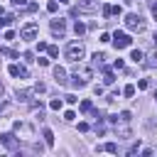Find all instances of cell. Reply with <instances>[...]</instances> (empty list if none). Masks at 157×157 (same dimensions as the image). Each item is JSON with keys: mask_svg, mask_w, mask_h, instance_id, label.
Instances as JSON below:
<instances>
[{"mask_svg": "<svg viewBox=\"0 0 157 157\" xmlns=\"http://www.w3.org/2000/svg\"><path fill=\"white\" fill-rule=\"evenodd\" d=\"M64 54H66V59H69V61H74V64H76L78 59H83V44H81V42H69Z\"/></svg>", "mask_w": 157, "mask_h": 157, "instance_id": "1", "label": "cell"}, {"mask_svg": "<svg viewBox=\"0 0 157 157\" xmlns=\"http://www.w3.org/2000/svg\"><path fill=\"white\" fill-rule=\"evenodd\" d=\"M125 27L132 29V32H142L145 29V20L140 15H135V12H130V15H125Z\"/></svg>", "mask_w": 157, "mask_h": 157, "instance_id": "2", "label": "cell"}, {"mask_svg": "<svg viewBox=\"0 0 157 157\" xmlns=\"http://www.w3.org/2000/svg\"><path fill=\"white\" fill-rule=\"evenodd\" d=\"M37 34H39V25H37V22H27V25L20 29V39H25V42L37 39Z\"/></svg>", "mask_w": 157, "mask_h": 157, "instance_id": "3", "label": "cell"}, {"mask_svg": "<svg viewBox=\"0 0 157 157\" xmlns=\"http://www.w3.org/2000/svg\"><path fill=\"white\" fill-rule=\"evenodd\" d=\"M74 76H76L78 81H83V83H88V81L93 78V69H91V66H83V64H78V61H76V69H74Z\"/></svg>", "mask_w": 157, "mask_h": 157, "instance_id": "4", "label": "cell"}, {"mask_svg": "<svg viewBox=\"0 0 157 157\" xmlns=\"http://www.w3.org/2000/svg\"><path fill=\"white\" fill-rule=\"evenodd\" d=\"M113 44H115V49H125V47L132 44V39H130V34H125V32H115V34H113Z\"/></svg>", "mask_w": 157, "mask_h": 157, "instance_id": "5", "label": "cell"}, {"mask_svg": "<svg viewBox=\"0 0 157 157\" xmlns=\"http://www.w3.org/2000/svg\"><path fill=\"white\" fill-rule=\"evenodd\" d=\"M78 12H96L98 10V0H78Z\"/></svg>", "mask_w": 157, "mask_h": 157, "instance_id": "6", "label": "cell"}, {"mask_svg": "<svg viewBox=\"0 0 157 157\" xmlns=\"http://www.w3.org/2000/svg\"><path fill=\"white\" fill-rule=\"evenodd\" d=\"M52 32L59 34V37H64V32H66V20H61V17L52 20Z\"/></svg>", "mask_w": 157, "mask_h": 157, "instance_id": "7", "label": "cell"}, {"mask_svg": "<svg viewBox=\"0 0 157 157\" xmlns=\"http://www.w3.org/2000/svg\"><path fill=\"white\" fill-rule=\"evenodd\" d=\"M0 142H2L7 150H17V140H15V135H12V132H5V135H0Z\"/></svg>", "mask_w": 157, "mask_h": 157, "instance_id": "8", "label": "cell"}, {"mask_svg": "<svg viewBox=\"0 0 157 157\" xmlns=\"http://www.w3.org/2000/svg\"><path fill=\"white\" fill-rule=\"evenodd\" d=\"M7 71H10V76H15V78H17V76H20V78H27V69H25V66L10 64V69H7Z\"/></svg>", "mask_w": 157, "mask_h": 157, "instance_id": "9", "label": "cell"}, {"mask_svg": "<svg viewBox=\"0 0 157 157\" xmlns=\"http://www.w3.org/2000/svg\"><path fill=\"white\" fill-rule=\"evenodd\" d=\"M54 78H56L59 86H64V83H66V71H64L61 66H54Z\"/></svg>", "mask_w": 157, "mask_h": 157, "instance_id": "10", "label": "cell"}, {"mask_svg": "<svg viewBox=\"0 0 157 157\" xmlns=\"http://www.w3.org/2000/svg\"><path fill=\"white\" fill-rule=\"evenodd\" d=\"M130 59H132V61H135V64H140V61H142V59H145V54H142V52H140V49H132V52H130Z\"/></svg>", "mask_w": 157, "mask_h": 157, "instance_id": "11", "label": "cell"}, {"mask_svg": "<svg viewBox=\"0 0 157 157\" xmlns=\"http://www.w3.org/2000/svg\"><path fill=\"white\" fill-rule=\"evenodd\" d=\"M61 105H64L61 98H52V101H49V108H52V110H61Z\"/></svg>", "mask_w": 157, "mask_h": 157, "instance_id": "12", "label": "cell"}, {"mask_svg": "<svg viewBox=\"0 0 157 157\" xmlns=\"http://www.w3.org/2000/svg\"><path fill=\"white\" fill-rule=\"evenodd\" d=\"M42 135H44V142H47V147H52V145H54V135H52V130H44Z\"/></svg>", "mask_w": 157, "mask_h": 157, "instance_id": "13", "label": "cell"}, {"mask_svg": "<svg viewBox=\"0 0 157 157\" xmlns=\"http://www.w3.org/2000/svg\"><path fill=\"white\" fill-rule=\"evenodd\" d=\"M0 52H2L5 56H10V59H17V52H15V49H10V47H2Z\"/></svg>", "mask_w": 157, "mask_h": 157, "instance_id": "14", "label": "cell"}, {"mask_svg": "<svg viewBox=\"0 0 157 157\" xmlns=\"http://www.w3.org/2000/svg\"><path fill=\"white\" fill-rule=\"evenodd\" d=\"M123 96H128V98H132V96H135V86H132V83H128V86L123 88Z\"/></svg>", "mask_w": 157, "mask_h": 157, "instance_id": "15", "label": "cell"}, {"mask_svg": "<svg viewBox=\"0 0 157 157\" xmlns=\"http://www.w3.org/2000/svg\"><path fill=\"white\" fill-rule=\"evenodd\" d=\"M12 20H15V15H2V17H0V27H7Z\"/></svg>", "mask_w": 157, "mask_h": 157, "instance_id": "16", "label": "cell"}, {"mask_svg": "<svg viewBox=\"0 0 157 157\" xmlns=\"http://www.w3.org/2000/svg\"><path fill=\"white\" fill-rule=\"evenodd\" d=\"M91 110H93V103L91 101H83L81 103V113H91Z\"/></svg>", "mask_w": 157, "mask_h": 157, "instance_id": "17", "label": "cell"}, {"mask_svg": "<svg viewBox=\"0 0 157 157\" xmlns=\"http://www.w3.org/2000/svg\"><path fill=\"white\" fill-rule=\"evenodd\" d=\"M47 10H49V12H56V10H59V0H49Z\"/></svg>", "mask_w": 157, "mask_h": 157, "instance_id": "18", "label": "cell"}, {"mask_svg": "<svg viewBox=\"0 0 157 157\" xmlns=\"http://www.w3.org/2000/svg\"><path fill=\"white\" fill-rule=\"evenodd\" d=\"M74 32H76V34H83V32H86V25H83V22H76V25H74Z\"/></svg>", "mask_w": 157, "mask_h": 157, "instance_id": "19", "label": "cell"}, {"mask_svg": "<svg viewBox=\"0 0 157 157\" xmlns=\"http://www.w3.org/2000/svg\"><path fill=\"white\" fill-rule=\"evenodd\" d=\"M113 81H115V76H113L110 71H105V76H103V83H105V86H110Z\"/></svg>", "mask_w": 157, "mask_h": 157, "instance_id": "20", "label": "cell"}, {"mask_svg": "<svg viewBox=\"0 0 157 157\" xmlns=\"http://www.w3.org/2000/svg\"><path fill=\"white\" fill-rule=\"evenodd\" d=\"M110 15H118V17H120V15H123V7H120V5H110Z\"/></svg>", "mask_w": 157, "mask_h": 157, "instance_id": "21", "label": "cell"}, {"mask_svg": "<svg viewBox=\"0 0 157 157\" xmlns=\"http://www.w3.org/2000/svg\"><path fill=\"white\" fill-rule=\"evenodd\" d=\"M103 59H105V54H101V52L93 54V64H103Z\"/></svg>", "mask_w": 157, "mask_h": 157, "instance_id": "22", "label": "cell"}, {"mask_svg": "<svg viewBox=\"0 0 157 157\" xmlns=\"http://www.w3.org/2000/svg\"><path fill=\"white\" fill-rule=\"evenodd\" d=\"M34 91H37V93H44V91H47V83L37 81V83H34Z\"/></svg>", "mask_w": 157, "mask_h": 157, "instance_id": "23", "label": "cell"}, {"mask_svg": "<svg viewBox=\"0 0 157 157\" xmlns=\"http://www.w3.org/2000/svg\"><path fill=\"white\" fill-rule=\"evenodd\" d=\"M29 93H32V91H20V88H17V98H20V101H27Z\"/></svg>", "mask_w": 157, "mask_h": 157, "instance_id": "24", "label": "cell"}, {"mask_svg": "<svg viewBox=\"0 0 157 157\" xmlns=\"http://www.w3.org/2000/svg\"><path fill=\"white\" fill-rule=\"evenodd\" d=\"M47 52H49V56H52V59H56V56H59V49H56V47H47Z\"/></svg>", "mask_w": 157, "mask_h": 157, "instance_id": "25", "label": "cell"}, {"mask_svg": "<svg viewBox=\"0 0 157 157\" xmlns=\"http://www.w3.org/2000/svg\"><path fill=\"white\" fill-rule=\"evenodd\" d=\"M103 150H105V152H118V145H115V142H108Z\"/></svg>", "mask_w": 157, "mask_h": 157, "instance_id": "26", "label": "cell"}, {"mask_svg": "<svg viewBox=\"0 0 157 157\" xmlns=\"http://www.w3.org/2000/svg\"><path fill=\"white\" fill-rule=\"evenodd\" d=\"M74 118H76V113H74V110H66V113H64V120H69V123H71Z\"/></svg>", "mask_w": 157, "mask_h": 157, "instance_id": "27", "label": "cell"}, {"mask_svg": "<svg viewBox=\"0 0 157 157\" xmlns=\"http://www.w3.org/2000/svg\"><path fill=\"white\" fill-rule=\"evenodd\" d=\"M120 120L128 123V120H130V110H123V113H120Z\"/></svg>", "mask_w": 157, "mask_h": 157, "instance_id": "28", "label": "cell"}, {"mask_svg": "<svg viewBox=\"0 0 157 157\" xmlns=\"http://www.w3.org/2000/svg\"><path fill=\"white\" fill-rule=\"evenodd\" d=\"M64 101H66V103H76V101H78V98H76V96H71V93H69V96H64Z\"/></svg>", "mask_w": 157, "mask_h": 157, "instance_id": "29", "label": "cell"}, {"mask_svg": "<svg viewBox=\"0 0 157 157\" xmlns=\"http://www.w3.org/2000/svg\"><path fill=\"white\" fill-rule=\"evenodd\" d=\"M147 66H157V54H152V56H150V61H147Z\"/></svg>", "mask_w": 157, "mask_h": 157, "instance_id": "30", "label": "cell"}, {"mask_svg": "<svg viewBox=\"0 0 157 157\" xmlns=\"http://www.w3.org/2000/svg\"><path fill=\"white\" fill-rule=\"evenodd\" d=\"M37 64H39V66H49V59H42V56H39V59H37Z\"/></svg>", "mask_w": 157, "mask_h": 157, "instance_id": "31", "label": "cell"}, {"mask_svg": "<svg viewBox=\"0 0 157 157\" xmlns=\"http://www.w3.org/2000/svg\"><path fill=\"white\" fill-rule=\"evenodd\" d=\"M12 5H17V7H25V5H27V0H12Z\"/></svg>", "mask_w": 157, "mask_h": 157, "instance_id": "32", "label": "cell"}, {"mask_svg": "<svg viewBox=\"0 0 157 157\" xmlns=\"http://www.w3.org/2000/svg\"><path fill=\"white\" fill-rule=\"evenodd\" d=\"M152 15L157 17V2H152Z\"/></svg>", "mask_w": 157, "mask_h": 157, "instance_id": "33", "label": "cell"}, {"mask_svg": "<svg viewBox=\"0 0 157 157\" xmlns=\"http://www.w3.org/2000/svg\"><path fill=\"white\" fill-rule=\"evenodd\" d=\"M2 93H5V88H2V83H0V96H2Z\"/></svg>", "mask_w": 157, "mask_h": 157, "instance_id": "34", "label": "cell"}, {"mask_svg": "<svg viewBox=\"0 0 157 157\" xmlns=\"http://www.w3.org/2000/svg\"><path fill=\"white\" fill-rule=\"evenodd\" d=\"M2 15H5V10H2V7H0V17H2Z\"/></svg>", "mask_w": 157, "mask_h": 157, "instance_id": "35", "label": "cell"}, {"mask_svg": "<svg viewBox=\"0 0 157 157\" xmlns=\"http://www.w3.org/2000/svg\"><path fill=\"white\" fill-rule=\"evenodd\" d=\"M152 39H155V47H157V34H155V37H152Z\"/></svg>", "mask_w": 157, "mask_h": 157, "instance_id": "36", "label": "cell"}, {"mask_svg": "<svg viewBox=\"0 0 157 157\" xmlns=\"http://www.w3.org/2000/svg\"><path fill=\"white\" fill-rule=\"evenodd\" d=\"M59 2H69V0H59Z\"/></svg>", "mask_w": 157, "mask_h": 157, "instance_id": "37", "label": "cell"}]
</instances>
